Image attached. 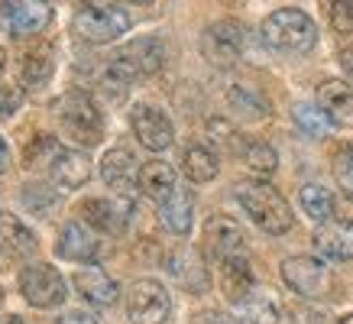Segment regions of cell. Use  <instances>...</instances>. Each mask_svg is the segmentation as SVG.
Masks as SVG:
<instances>
[{"mask_svg":"<svg viewBox=\"0 0 353 324\" xmlns=\"http://www.w3.org/2000/svg\"><path fill=\"white\" fill-rule=\"evenodd\" d=\"M162 65H165V45H162V39L159 36H139V39L127 43L123 49H117V55L108 59L104 81L114 88H127L137 78L156 75Z\"/></svg>","mask_w":353,"mask_h":324,"instance_id":"1","label":"cell"},{"mask_svg":"<svg viewBox=\"0 0 353 324\" xmlns=\"http://www.w3.org/2000/svg\"><path fill=\"white\" fill-rule=\"evenodd\" d=\"M234 192H236L240 207L253 217V224H256L259 230H266V234H272V237L292 230V221H295V217H292V207H289V201L282 198V192H276L272 185L240 182Z\"/></svg>","mask_w":353,"mask_h":324,"instance_id":"2","label":"cell"},{"mask_svg":"<svg viewBox=\"0 0 353 324\" xmlns=\"http://www.w3.org/2000/svg\"><path fill=\"white\" fill-rule=\"evenodd\" d=\"M263 39L266 45L279 49V52H311L318 43V26L305 10L299 7H279L263 20Z\"/></svg>","mask_w":353,"mask_h":324,"instance_id":"3","label":"cell"},{"mask_svg":"<svg viewBox=\"0 0 353 324\" xmlns=\"http://www.w3.org/2000/svg\"><path fill=\"white\" fill-rule=\"evenodd\" d=\"M55 117L62 123V130L81 146H97L101 136H104V117H101V108L94 104V97L81 91V88H72L59 97L55 104Z\"/></svg>","mask_w":353,"mask_h":324,"instance_id":"4","label":"cell"},{"mask_svg":"<svg viewBox=\"0 0 353 324\" xmlns=\"http://www.w3.org/2000/svg\"><path fill=\"white\" fill-rule=\"evenodd\" d=\"M130 13L120 3H81L75 10L72 30L81 43L91 45H108L120 39L123 32H130Z\"/></svg>","mask_w":353,"mask_h":324,"instance_id":"5","label":"cell"},{"mask_svg":"<svg viewBox=\"0 0 353 324\" xmlns=\"http://www.w3.org/2000/svg\"><path fill=\"white\" fill-rule=\"evenodd\" d=\"M243 49H246V30L240 20H217L201 32V55L217 68L236 65Z\"/></svg>","mask_w":353,"mask_h":324,"instance_id":"6","label":"cell"},{"mask_svg":"<svg viewBox=\"0 0 353 324\" xmlns=\"http://www.w3.org/2000/svg\"><path fill=\"white\" fill-rule=\"evenodd\" d=\"M20 295L32 308H59L68 298V285L62 272L49 263H30L26 270H20Z\"/></svg>","mask_w":353,"mask_h":324,"instance_id":"7","label":"cell"},{"mask_svg":"<svg viewBox=\"0 0 353 324\" xmlns=\"http://www.w3.org/2000/svg\"><path fill=\"white\" fill-rule=\"evenodd\" d=\"M282 279L301 298H324L331 289V270L318 256H289L282 263Z\"/></svg>","mask_w":353,"mask_h":324,"instance_id":"8","label":"cell"},{"mask_svg":"<svg viewBox=\"0 0 353 324\" xmlns=\"http://www.w3.org/2000/svg\"><path fill=\"white\" fill-rule=\"evenodd\" d=\"M127 312L133 324H165L172 312V298L165 285L156 279H139L127 295Z\"/></svg>","mask_w":353,"mask_h":324,"instance_id":"9","label":"cell"},{"mask_svg":"<svg viewBox=\"0 0 353 324\" xmlns=\"http://www.w3.org/2000/svg\"><path fill=\"white\" fill-rule=\"evenodd\" d=\"M78 214L85 217V224H91L101 234H110V237H120L130 224V214H133V201L123 198V194H110V198H88L81 201Z\"/></svg>","mask_w":353,"mask_h":324,"instance_id":"10","label":"cell"},{"mask_svg":"<svg viewBox=\"0 0 353 324\" xmlns=\"http://www.w3.org/2000/svg\"><path fill=\"white\" fill-rule=\"evenodd\" d=\"M130 127L137 133V140L152 152L169 150L172 140H175V127L172 120L162 114L159 108H150V104H137L133 114H130Z\"/></svg>","mask_w":353,"mask_h":324,"instance_id":"11","label":"cell"},{"mask_svg":"<svg viewBox=\"0 0 353 324\" xmlns=\"http://www.w3.org/2000/svg\"><path fill=\"white\" fill-rule=\"evenodd\" d=\"M0 17L13 36H39L52 20V7L43 0H10L0 3Z\"/></svg>","mask_w":353,"mask_h":324,"instance_id":"12","label":"cell"},{"mask_svg":"<svg viewBox=\"0 0 353 324\" xmlns=\"http://www.w3.org/2000/svg\"><path fill=\"white\" fill-rule=\"evenodd\" d=\"M204 243H208V250H211L221 263H224V259L243 256V250H246L243 230H240V224H236L234 217H227V214H214L204 224Z\"/></svg>","mask_w":353,"mask_h":324,"instance_id":"13","label":"cell"},{"mask_svg":"<svg viewBox=\"0 0 353 324\" xmlns=\"http://www.w3.org/2000/svg\"><path fill=\"white\" fill-rule=\"evenodd\" d=\"M165 270L172 272V279L188 292H208V285H211V276L204 270V259L194 247L172 250L165 256Z\"/></svg>","mask_w":353,"mask_h":324,"instance_id":"14","label":"cell"},{"mask_svg":"<svg viewBox=\"0 0 353 324\" xmlns=\"http://www.w3.org/2000/svg\"><path fill=\"white\" fill-rule=\"evenodd\" d=\"M139 169H143V165L133 159L130 150H110V152H104V159H101V179L117 194H123V198H130L133 188L139 185Z\"/></svg>","mask_w":353,"mask_h":324,"instance_id":"15","label":"cell"},{"mask_svg":"<svg viewBox=\"0 0 353 324\" xmlns=\"http://www.w3.org/2000/svg\"><path fill=\"white\" fill-rule=\"evenodd\" d=\"M318 108L327 114L334 127H353V85L341 78H327L318 88Z\"/></svg>","mask_w":353,"mask_h":324,"instance_id":"16","label":"cell"},{"mask_svg":"<svg viewBox=\"0 0 353 324\" xmlns=\"http://www.w3.org/2000/svg\"><path fill=\"white\" fill-rule=\"evenodd\" d=\"M314 247L327 259H350L353 256V221L334 217L314 230Z\"/></svg>","mask_w":353,"mask_h":324,"instance_id":"17","label":"cell"},{"mask_svg":"<svg viewBox=\"0 0 353 324\" xmlns=\"http://www.w3.org/2000/svg\"><path fill=\"white\" fill-rule=\"evenodd\" d=\"M75 289L85 302L101 305V308H108V305H114L120 298V285L104 270H97V266H88V270L75 272Z\"/></svg>","mask_w":353,"mask_h":324,"instance_id":"18","label":"cell"},{"mask_svg":"<svg viewBox=\"0 0 353 324\" xmlns=\"http://www.w3.org/2000/svg\"><path fill=\"white\" fill-rule=\"evenodd\" d=\"M55 72V49L43 39H36L32 49L23 52V62H20V81L26 88H46L49 78Z\"/></svg>","mask_w":353,"mask_h":324,"instance_id":"19","label":"cell"},{"mask_svg":"<svg viewBox=\"0 0 353 324\" xmlns=\"http://www.w3.org/2000/svg\"><path fill=\"white\" fill-rule=\"evenodd\" d=\"M55 253L62 259H72V263H85V259L97 256V240L91 237V230L81 221H68L55 240Z\"/></svg>","mask_w":353,"mask_h":324,"instance_id":"20","label":"cell"},{"mask_svg":"<svg viewBox=\"0 0 353 324\" xmlns=\"http://www.w3.org/2000/svg\"><path fill=\"white\" fill-rule=\"evenodd\" d=\"M49 175L59 188H81L91 179V159L81 150H62L49 165Z\"/></svg>","mask_w":353,"mask_h":324,"instance_id":"21","label":"cell"},{"mask_svg":"<svg viewBox=\"0 0 353 324\" xmlns=\"http://www.w3.org/2000/svg\"><path fill=\"white\" fill-rule=\"evenodd\" d=\"M192 221H194V198L188 188H175L172 198H165L159 205V224L169 230V234H179L185 237L192 230Z\"/></svg>","mask_w":353,"mask_h":324,"instance_id":"22","label":"cell"},{"mask_svg":"<svg viewBox=\"0 0 353 324\" xmlns=\"http://www.w3.org/2000/svg\"><path fill=\"white\" fill-rule=\"evenodd\" d=\"M39 247V240L32 234L30 227L23 224L17 214L10 211H0V253H7V256H30L36 253Z\"/></svg>","mask_w":353,"mask_h":324,"instance_id":"23","label":"cell"},{"mask_svg":"<svg viewBox=\"0 0 353 324\" xmlns=\"http://www.w3.org/2000/svg\"><path fill=\"white\" fill-rule=\"evenodd\" d=\"M221 292H224L234 305L246 302V298L253 295V270H250L246 256L224 259V263H221Z\"/></svg>","mask_w":353,"mask_h":324,"instance_id":"24","label":"cell"},{"mask_svg":"<svg viewBox=\"0 0 353 324\" xmlns=\"http://www.w3.org/2000/svg\"><path fill=\"white\" fill-rule=\"evenodd\" d=\"M139 188H143V194H150L152 201L162 205V201L172 198V192L179 188V185H175V169L162 159L143 162V169H139Z\"/></svg>","mask_w":353,"mask_h":324,"instance_id":"25","label":"cell"},{"mask_svg":"<svg viewBox=\"0 0 353 324\" xmlns=\"http://www.w3.org/2000/svg\"><path fill=\"white\" fill-rule=\"evenodd\" d=\"M227 104H230L234 114H240V117H246V120H263V117H269V110H272L266 94H263L259 88H250V85L227 88Z\"/></svg>","mask_w":353,"mask_h":324,"instance_id":"26","label":"cell"},{"mask_svg":"<svg viewBox=\"0 0 353 324\" xmlns=\"http://www.w3.org/2000/svg\"><path fill=\"white\" fill-rule=\"evenodd\" d=\"M182 169H185V175H188V182L204 185V182H211V179H217V169H221V162H217V156L208 150V146L194 143V146H188V150H185Z\"/></svg>","mask_w":353,"mask_h":324,"instance_id":"27","label":"cell"},{"mask_svg":"<svg viewBox=\"0 0 353 324\" xmlns=\"http://www.w3.org/2000/svg\"><path fill=\"white\" fill-rule=\"evenodd\" d=\"M299 201H301V211H305L318 227L327 224V221H334V194L327 192L324 185H318V182L301 185Z\"/></svg>","mask_w":353,"mask_h":324,"instance_id":"28","label":"cell"},{"mask_svg":"<svg viewBox=\"0 0 353 324\" xmlns=\"http://www.w3.org/2000/svg\"><path fill=\"white\" fill-rule=\"evenodd\" d=\"M240 159H243V165L250 169V172L256 175V182L269 179V175L279 169L276 150H272L269 143H263V140H246L243 150H240Z\"/></svg>","mask_w":353,"mask_h":324,"instance_id":"29","label":"cell"},{"mask_svg":"<svg viewBox=\"0 0 353 324\" xmlns=\"http://www.w3.org/2000/svg\"><path fill=\"white\" fill-rule=\"evenodd\" d=\"M236 324H279V308L266 295H250L236 305Z\"/></svg>","mask_w":353,"mask_h":324,"instance_id":"30","label":"cell"},{"mask_svg":"<svg viewBox=\"0 0 353 324\" xmlns=\"http://www.w3.org/2000/svg\"><path fill=\"white\" fill-rule=\"evenodd\" d=\"M292 117H295V123H299L308 136H327L331 133V120H327V114H324L318 104H299V108L292 110Z\"/></svg>","mask_w":353,"mask_h":324,"instance_id":"31","label":"cell"},{"mask_svg":"<svg viewBox=\"0 0 353 324\" xmlns=\"http://www.w3.org/2000/svg\"><path fill=\"white\" fill-rule=\"evenodd\" d=\"M62 152V146L52 140V136H36V143L32 146H26V156H23V162L26 165H52V159Z\"/></svg>","mask_w":353,"mask_h":324,"instance_id":"32","label":"cell"},{"mask_svg":"<svg viewBox=\"0 0 353 324\" xmlns=\"http://www.w3.org/2000/svg\"><path fill=\"white\" fill-rule=\"evenodd\" d=\"M59 201V194L46 185H26L23 188V205L30 207L32 214H49V207Z\"/></svg>","mask_w":353,"mask_h":324,"instance_id":"33","label":"cell"},{"mask_svg":"<svg viewBox=\"0 0 353 324\" xmlns=\"http://www.w3.org/2000/svg\"><path fill=\"white\" fill-rule=\"evenodd\" d=\"M334 179L341 185V192L347 198H353V146H343L337 156H334Z\"/></svg>","mask_w":353,"mask_h":324,"instance_id":"34","label":"cell"},{"mask_svg":"<svg viewBox=\"0 0 353 324\" xmlns=\"http://www.w3.org/2000/svg\"><path fill=\"white\" fill-rule=\"evenodd\" d=\"M331 10V26L341 36H353V3H327Z\"/></svg>","mask_w":353,"mask_h":324,"instance_id":"35","label":"cell"},{"mask_svg":"<svg viewBox=\"0 0 353 324\" xmlns=\"http://www.w3.org/2000/svg\"><path fill=\"white\" fill-rule=\"evenodd\" d=\"M23 104V88H13V85H3L0 88V120L13 117Z\"/></svg>","mask_w":353,"mask_h":324,"instance_id":"36","label":"cell"},{"mask_svg":"<svg viewBox=\"0 0 353 324\" xmlns=\"http://www.w3.org/2000/svg\"><path fill=\"white\" fill-rule=\"evenodd\" d=\"M292 318H295V324H327V318L321 312H314V308H295Z\"/></svg>","mask_w":353,"mask_h":324,"instance_id":"37","label":"cell"},{"mask_svg":"<svg viewBox=\"0 0 353 324\" xmlns=\"http://www.w3.org/2000/svg\"><path fill=\"white\" fill-rule=\"evenodd\" d=\"M192 324H236V321L224 312H201V314H194Z\"/></svg>","mask_w":353,"mask_h":324,"instance_id":"38","label":"cell"},{"mask_svg":"<svg viewBox=\"0 0 353 324\" xmlns=\"http://www.w3.org/2000/svg\"><path fill=\"white\" fill-rule=\"evenodd\" d=\"M55 324H97V318H91V314H85V312H65Z\"/></svg>","mask_w":353,"mask_h":324,"instance_id":"39","label":"cell"},{"mask_svg":"<svg viewBox=\"0 0 353 324\" xmlns=\"http://www.w3.org/2000/svg\"><path fill=\"white\" fill-rule=\"evenodd\" d=\"M341 65H343V72H350L353 75V45L350 49H341Z\"/></svg>","mask_w":353,"mask_h":324,"instance_id":"40","label":"cell"},{"mask_svg":"<svg viewBox=\"0 0 353 324\" xmlns=\"http://www.w3.org/2000/svg\"><path fill=\"white\" fill-rule=\"evenodd\" d=\"M10 165V150H7V143H3V136H0V172Z\"/></svg>","mask_w":353,"mask_h":324,"instance_id":"41","label":"cell"},{"mask_svg":"<svg viewBox=\"0 0 353 324\" xmlns=\"http://www.w3.org/2000/svg\"><path fill=\"white\" fill-rule=\"evenodd\" d=\"M0 324H26L20 314H7V318H0Z\"/></svg>","mask_w":353,"mask_h":324,"instance_id":"42","label":"cell"},{"mask_svg":"<svg viewBox=\"0 0 353 324\" xmlns=\"http://www.w3.org/2000/svg\"><path fill=\"white\" fill-rule=\"evenodd\" d=\"M3 65H7V52L0 49V72H3Z\"/></svg>","mask_w":353,"mask_h":324,"instance_id":"43","label":"cell"},{"mask_svg":"<svg viewBox=\"0 0 353 324\" xmlns=\"http://www.w3.org/2000/svg\"><path fill=\"white\" fill-rule=\"evenodd\" d=\"M337 324H353V314H343V318H341Z\"/></svg>","mask_w":353,"mask_h":324,"instance_id":"44","label":"cell"}]
</instances>
